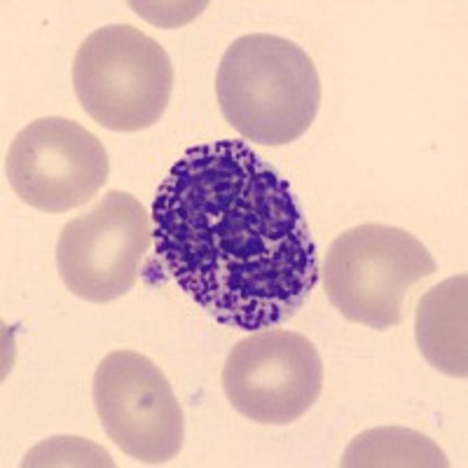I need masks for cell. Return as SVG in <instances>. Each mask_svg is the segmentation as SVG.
Masks as SVG:
<instances>
[{
    "instance_id": "1",
    "label": "cell",
    "mask_w": 468,
    "mask_h": 468,
    "mask_svg": "<svg viewBox=\"0 0 468 468\" xmlns=\"http://www.w3.org/2000/svg\"><path fill=\"white\" fill-rule=\"evenodd\" d=\"M150 216L154 262L229 328H277L319 283V250L291 183L244 141L187 150Z\"/></svg>"
},
{
    "instance_id": "2",
    "label": "cell",
    "mask_w": 468,
    "mask_h": 468,
    "mask_svg": "<svg viewBox=\"0 0 468 468\" xmlns=\"http://www.w3.org/2000/svg\"><path fill=\"white\" fill-rule=\"evenodd\" d=\"M216 96L234 132L277 148L298 141L314 124L321 80L300 45L271 33H249L225 49Z\"/></svg>"
},
{
    "instance_id": "3",
    "label": "cell",
    "mask_w": 468,
    "mask_h": 468,
    "mask_svg": "<svg viewBox=\"0 0 468 468\" xmlns=\"http://www.w3.org/2000/svg\"><path fill=\"white\" fill-rule=\"evenodd\" d=\"M82 111L111 132H144L160 122L174 91V66L157 40L129 24L96 28L73 58Z\"/></svg>"
},
{
    "instance_id": "4",
    "label": "cell",
    "mask_w": 468,
    "mask_h": 468,
    "mask_svg": "<svg viewBox=\"0 0 468 468\" xmlns=\"http://www.w3.org/2000/svg\"><path fill=\"white\" fill-rule=\"evenodd\" d=\"M436 261L408 229L366 223L330 244L325 295L349 324L387 330L403 324L410 288L436 274Z\"/></svg>"
},
{
    "instance_id": "5",
    "label": "cell",
    "mask_w": 468,
    "mask_h": 468,
    "mask_svg": "<svg viewBox=\"0 0 468 468\" xmlns=\"http://www.w3.org/2000/svg\"><path fill=\"white\" fill-rule=\"evenodd\" d=\"M150 246L153 216L129 192L108 190L58 234V277L75 298L112 303L136 286Z\"/></svg>"
},
{
    "instance_id": "6",
    "label": "cell",
    "mask_w": 468,
    "mask_h": 468,
    "mask_svg": "<svg viewBox=\"0 0 468 468\" xmlns=\"http://www.w3.org/2000/svg\"><path fill=\"white\" fill-rule=\"evenodd\" d=\"M91 399L106 436L133 462L160 466L183 450L181 403L160 366L139 351L117 349L103 356Z\"/></svg>"
},
{
    "instance_id": "7",
    "label": "cell",
    "mask_w": 468,
    "mask_h": 468,
    "mask_svg": "<svg viewBox=\"0 0 468 468\" xmlns=\"http://www.w3.org/2000/svg\"><path fill=\"white\" fill-rule=\"evenodd\" d=\"M220 382L229 405L246 420L286 426L307 415L319 400L324 361L303 333L256 330L232 346Z\"/></svg>"
},
{
    "instance_id": "8",
    "label": "cell",
    "mask_w": 468,
    "mask_h": 468,
    "mask_svg": "<svg viewBox=\"0 0 468 468\" xmlns=\"http://www.w3.org/2000/svg\"><path fill=\"white\" fill-rule=\"evenodd\" d=\"M5 171L24 204L45 213H66L99 195L111 160L101 141L82 124L49 115L16 133Z\"/></svg>"
},
{
    "instance_id": "9",
    "label": "cell",
    "mask_w": 468,
    "mask_h": 468,
    "mask_svg": "<svg viewBox=\"0 0 468 468\" xmlns=\"http://www.w3.org/2000/svg\"><path fill=\"white\" fill-rule=\"evenodd\" d=\"M421 356L441 373L468 375V274L445 279L421 295L415 316Z\"/></svg>"
},
{
    "instance_id": "10",
    "label": "cell",
    "mask_w": 468,
    "mask_h": 468,
    "mask_svg": "<svg viewBox=\"0 0 468 468\" xmlns=\"http://www.w3.org/2000/svg\"><path fill=\"white\" fill-rule=\"evenodd\" d=\"M345 468H387V466H436L447 468L445 452L429 436L400 426H378L358 433L342 454Z\"/></svg>"
},
{
    "instance_id": "11",
    "label": "cell",
    "mask_w": 468,
    "mask_h": 468,
    "mask_svg": "<svg viewBox=\"0 0 468 468\" xmlns=\"http://www.w3.org/2000/svg\"><path fill=\"white\" fill-rule=\"evenodd\" d=\"M64 457H73L78 466H112V459L103 450H99L91 442L82 438H49L48 442H40L36 450L27 454L22 466H64Z\"/></svg>"
}]
</instances>
